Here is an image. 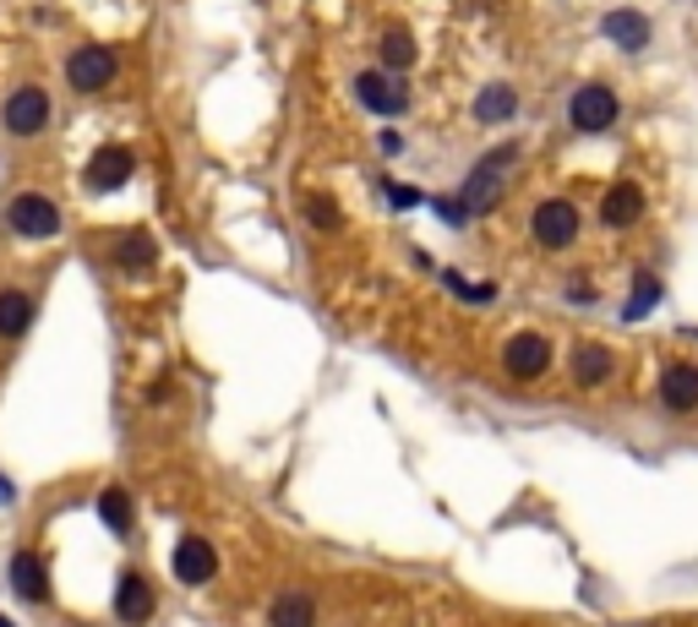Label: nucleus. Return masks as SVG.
Returning a JSON list of instances; mask_svg holds the SVG:
<instances>
[{"label":"nucleus","mask_w":698,"mask_h":627,"mask_svg":"<svg viewBox=\"0 0 698 627\" xmlns=\"http://www.w3.org/2000/svg\"><path fill=\"white\" fill-rule=\"evenodd\" d=\"M513 159H519V148H491V153L470 170V180H464V191H459L464 213H486V208H497V197H502V180H508Z\"/></svg>","instance_id":"1"},{"label":"nucleus","mask_w":698,"mask_h":627,"mask_svg":"<svg viewBox=\"0 0 698 627\" xmlns=\"http://www.w3.org/2000/svg\"><path fill=\"white\" fill-rule=\"evenodd\" d=\"M300 208H306V218H311L316 229H338V224H344V218H338V208H333V197H322V191H311Z\"/></svg>","instance_id":"24"},{"label":"nucleus","mask_w":698,"mask_h":627,"mask_svg":"<svg viewBox=\"0 0 698 627\" xmlns=\"http://www.w3.org/2000/svg\"><path fill=\"white\" fill-rule=\"evenodd\" d=\"M50 115H55V104H50V93L45 88H17L12 99H7V110H0V121H7V131L12 137H39L45 126H50Z\"/></svg>","instance_id":"5"},{"label":"nucleus","mask_w":698,"mask_h":627,"mask_svg":"<svg viewBox=\"0 0 698 627\" xmlns=\"http://www.w3.org/2000/svg\"><path fill=\"white\" fill-rule=\"evenodd\" d=\"M513 110H519V93H513L508 83H491V88H481V99H475V121H486V126L508 121Z\"/></svg>","instance_id":"19"},{"label":"nucleus","mask_w":698,"mask_h":627,"mask_svg":"<svg viewBox=\"0 0 698 627\" xmlns=\"http://www.w3.org/2000/svg\"><path fill=\"white\" fill-rule=\"evenodd\" d=\"M443 284H448L459 300H470V305H486V300L497 294V284H470V278H459V273H443Z\"/></svg>","instance_id":"25"},{"label":"nucleus","mask_w":698,"mask_h":627,"mask_svg":"<svg viewBox=\"0 0 698 627\" xmlns=\"http://www.w3.org/2000/svg\"><path fill=\"white\" fill-rule=\"evenodd\" d=\"M529 235H535L546 251H568V246L578 240V208H573L568 197H546V202H535V213H529Z\"/></svg>","instance_id":"2"},{"label":"nucleus","mask_w":698,"mask_h":627,"mask_svg":"<svg viewBox=\"0 0 698 627\" xmlns=\"http://www.w3.org/2000/svg\"><path fill=\"white\" fill-rule=\"evenodd\" d=\"M12 589H17L23 600H45V594H50L45 567H39V556H34V551H17V556H12Z\"/></svg>","instance_id":"18"},{"label":"nucleus","mask_w":698,"mask_h":627,"mask_svg":"<svg viewBox=\"0 0 698 627\" xmlns=\"http://www.w3.org/2000/svg\"><path fill=\"white\" fill-rule=\"evenodd\" d=\"M616 115H622V104H616V93H611L606 83H584V88L573 93V104H568L573 131H611Z\"/></svg>","instance_id":"3"},{"label":"nucleus","mask_w":698,"mask_h":627,"mask_svg":"<svg viewBox=\"0 0 698 627\" xmlns=\"http://www.w3.org/2000/svg\"><path fill=\"white\" fill-rule=\"evenodd\" d=\"M0 502H12V486L7 480H0Z\"/></svg>","instance_id":"27"},{"label":"nucleus","mask_w":698,"mask_h":627,"mask_svg":"<svg viewBox=\"0 0 698 627\" xmlns=\"http://www.w3.org/2000/svg\"><path fill=\"white\" fill-rule=\"evenodd\" d=\"M7 218H12V229H17V235H28V240H50V235L61 229V202H55V197H45V191H23V197H12Z\"/></svg>","instance_id":"4"},{"label":"nucleus","mask_w":698,"mask_h":627,"mask_svg":"<svg viewBox=\"0 0 698 627\" xmlns=\"http://www.w3.org/2000/svg\"><path fill=\"white\" fill-rule=\"evenodd\" d=\"M633 289H638V294H627V305H622V317H627V323H638V317H649V305L660 300V284H655V278H638Z\"/></svg>","instance_id":"23"},{"label":"nucleus","mask_w":698,"mask_h":627,"mask_svg":"<svg viewBox=\"0 0 698 627\" xmlns=\"http://www.w3.org/2000/svg\"><path fill=\"white\" fill-rule=\"evenodd\" d=\"M356 99H361L372 115H399V110H404V93H399L383 72H361V77H356Z\"/></svg>","instance_id":"13"},{"label":"nucleus","mask_w":698,"mask_h":627,"mask_svg":"<svg viewBox=\"0 0 698 627\" xmlns=\"http://www.w3.org/2000/svg\"><path fill=\"white\" fill-rule=\"evenodd\" d=\"M34 328V300L23 289H0V339H23Z\"/></svg>","instance_id":"17"},{"label":"nucleus","mask_w":698,"mask_h":627,"mask_svg":"<svg viewBox=\"0 0 698 627\" xmlns=\"http://www.w3.org/2000/svg\"><path fill=\"white\" fill-rule=\"evenodd\" d=\"M502 366H508V377H519V383L546 377V366H551V339H546V334H513L508 350H502Z\"/></svg>","instance_id":"7"},{"label":"nucleus","mask_w":698,"mask_h":627,"mask_svg":"<svg viewBox=\"0 0 698 627\" xmlns=\"http://www.w3.org/2000/svg\"><path fill=\"white\" fill-rule=\"evenodd\" d=\"M267 622H273V627H316V600H311L306 589H278Z\"/></svg>","instance_id":"16"},{"label":"nucleus","mask_w":698,"mask_h":627,"mask_svg":"<svg viewBox=\"0 0 698 627\" xmlns=\"http://www.w3.org/2000/svg\"><path fill=\"white\" fill-rule=\"evenodd\" d=\"M611 372H616V355L606 344H578L573 350V383L578 388H600V383H611Z\"/></svg>","instance_id":"15"},{"label":"nucleus","mask_w":698,"mask_h":627,"mask_svg":"<svg viewBox=\"0 0 698 627\" xmlns=\"http://www.w3.org/2000/svg\"><path fill=\"white\" fill-rule=\"evenodd\" d=\"M115 72H121V61H115V50H104V45H83V50H72V61H66V83H72L77 93L110 88Z\"/></svg>","instance_id":"6"},{"label":"nucleus","mask_w":698,"mask_h":627,"mask_svg":"<svg viewBox=\"0 0 698 627\" xmlns=\"http://www.w3.org/2000/svg\"><path fill=\"white\" fill-rule=\"evenodd\" d=\"M388 202H394V208H415V202H421V191H410V186H388Z\"/></svg>","instance_id":"26"},{"label":"nucleus","mask_w":698,"mask_h":627,"mask_svg":"<svg viewBox=\"0 0 698 627\" xmlns=\"http://www.w3.org/2000/svg\"><path fill=\"white\" fill-rule=\"evenodd\" d=\"M0 627H12V616H0Z\"/></svg>","instance_id":"28"},{"label":"nucleus","mask_w":698,"mask_h":627,"mask_svg":"<svg viewBox=\"0 0 698 627\" xmlns=\"http://www.w3.org/2000/svg\"><path fill=\"white\" fill-rule=\"evenodd\" d=\"M175 578L180 584H213L219 578V551L202 540V535H186V540H175Z\"/></svg>","instance_id":"9"},{"label":"nucleus","mask_w":698,"mask_h":627,"mask_svg":"<svg viewBox=\"0 0 698 627\" xmlns=\"http://www.w3.org/2000/svg\"><path fill=\"white\" fill-rule=\"evenodd\" d=\"M638 213H644V191L633 180H616L606 191V202H600V224H611V229H627Z\"/></svg>","instance_id":"14"},{"label":"nucleus","mask_w":698,"mask_h":627,"mask_svg":"<svg viewBox=\"0 0 698 627\" xmlns=\"http://www.w3.org/2000/svg\"><path fill=\"white\" fill-rule=\"evenodd\" d=\"M99 518H104L115 535H126V529H132V497H126L121 486H104V491H99Z\"/></svg>","instance_id":"21"},{"label":"nucleus","mask_w":698,"mask_h":627,"mask_svg":"<svg viewBox=\"0 0 698 627\" xmlns=\"http://www.w3.org/2000/svg\"><path fill=\"white\" fill-rule=\"evenodd\" d=\"M132 170H137V153L121 148V142H110V148H99L88 159V191H121L132 180Z\"/></svg>","instance_id":"8"},{"label":"nucleus","mask_w":698,"mask_h":627,"mask_svg":"<svg viewBox=\"0 0 698 627\" xmlns=\"http://www.w3.org/2000/svg\"><path fill=\"white\" fill-rule=\"evenodd\" d=\"M383 66H388V72H410V66H415V39H410L404 28H388V34H383Z\"/></svg>","instance_id":"22"},{"label":"nucleus","mask_w":698,"mask_h":627,"mask_svg":"<svg viewBox=\"0 0 698 627\" xmlns=\"http://www.w3.org/2000/svg\"><path fill=\"white\" fill-rule=\"evenodd\" d=\"M153 256H159V251H153V235H148V229H132V235L115 240V262H121V267H148Z\"/></svg>","instance_id":"20"},{"label":"nucleus","mask_w":698,"mask_h":627,"mask_svg":"<svg viewBox=\"0 0 698 627\" xmlns=\"http://www.w3.org/2000/svg\"><path fill=\"white\" fill-rule=\"evenodd\" d=\"M115 616L132 622V627H142L153 616V584L142 573H121V584H115Z\"/></svg>","instance_id":"11"},{"label":"nucleus","mask_w":698,"mask_h":627,"mask_svg":"<svg viewBox=\"0 0 698 627\" xmlns=\"http://www.w3.org/2000/svg\"><path fill=\"white\" fill-rule=\"evenodd\" d=\"M600 28H606V39H611L616 50H627V55L649 45V17H644V12H627V7H622V12H606Z\"/></svg>","instance_id":"12"},{"label":"nucleus","mask_w":698,"mask_h":627,"mask_svg":"<svg viewBox=\"0 0 698 627\" xmlns=\"http://www.w3.org/2000/svg\"><path fill=\"white\" fill-rule=\"evenodd\" d=\"M660 404L676 410V415H693L698 410V366L693 361H671L660 372Z\"/></svg>","instance_id":"10"}]
</instances>
